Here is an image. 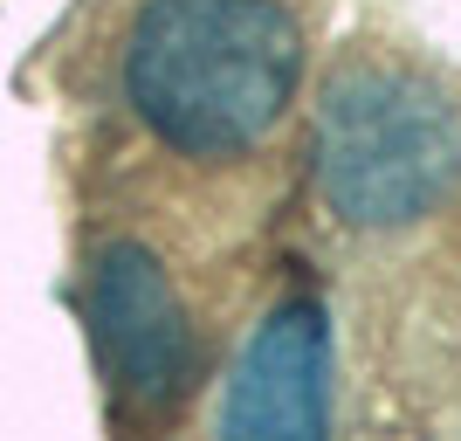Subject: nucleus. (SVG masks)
<instances>
[{"label": "nucleus", "instance_id": "f257e3e1", "mask_svg": "<svg viewBox=\"0 0 461 441\" xmlns=\"http://www.w3.org/2000/svg\"><path fill=\"white\" fill-rule=\"evenodd\" d=\"M310 0H104L96 104L152 214H221L283 173L310 90Z\"/></svg>", "mask_w": 461, "mask_h": 441}, {"label": "nucleus", "instance_id": "f03ea898", "mask_svg": "<svg viewBox=\"0 0 461 441\" xmlns=\"http://www.w3.org/2000/svg\"><path fill=\"white\" fill-rule=\"evenodd\" d=\"M310 159L345 228H420L461 193V104L400 49H345L317 90Z\"/></svg>", "mask_w": 461, "mask_h": 441}, {"label": "nucleus", "instance_id": "7ed1b4c3", "mask_svg": "<svg viewBox=\"0 0 461 441\" xmlns=\"http://www.w3.org/2000/svg\"><path fill=\"white\" fill-rule=\"evenodd\" d=\"M90 338L124 421H173L207 372L200 310L145 234H104L90 249Z\"/></svg>", "mask_w": 461, "mask_h": 441}, {"label": "nucleus", "instance_id": "20e7f679", "mask_svg": "<svg viewBox=\"0 0 461 441\" xmlns=\"http://www.w3.org/2000/svg\"><path fill=\"white\" fill-rule=\"evenodd\" d=\"M213 427L241 435V441L330 435V317H324V304L289 297L255 325V338L241 345V359L228 372V393L213 407Z\"/></svg>", "mask_w": 461, "mask_h": 441}]
</instances>
